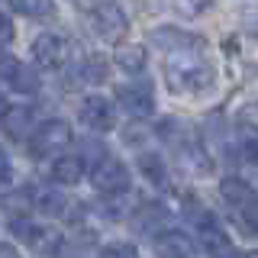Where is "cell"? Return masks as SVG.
Wrapping results in <instances>:
<instances>
[{
    "mask_svg": "<svg viewBox=\"0 0 258 258\" xmlns=\"http://www.w3.org/2000/svg\"><path fill=\"white\" fill-rule=\"evenodd\" d=\"M165 78L174 94H204L213 87V68L200 48L165 52Z\"/></svg>",
    "mask_w": 258,
    "mask_h": 258,
    "instance_id": "1",
    "label": "cell"
},
{
    "mask_svg": "<svg viewBox=\"0 0 258 258\" xmlns=\"http://www.w3.org/2000/svg\"><path fill=\"white\" fill-rule=\"evenodd\" d=\"M71 139H75V133H71V123H68V119H45V123H39L29 133L26 152H29V158L45 161V158L61 155V152L71 145Z\"/></svg>",
    "mask_w": 258,
    "mask_h": 258,
    "instance_id": "2",
    "label": "cell"
},
{
    "mask_svg": "<svg viewBox=\"0 0 258 258\" xmlns=\"http://www.w3.org/2000/svg\"><path fill=\"white\" fill-rule=\"evenodd\" d=\"M87 26H91V32L100 42L119 45L123 36L129 32V16L116 0H100V4L87 7Z\"/></svg>",
    "mask_w": 258,
    "mask_h": 258,
    "instance_id": "3",
    "label": "cell"
},
{
    "mask_svg": "<svg viewBox=\"0 0 258 258\" xmlns=\"http://www.w3.org/2000/svg\"><path fill=\"white\" fill-rule=\"evenodd\" d=\"M220 197L229 204V210L239 216V223L248 232L258 236V194L252 184H245L242 177H223L220 184Z\"/></svg>",
    "mask_w": 258,
    "mask_h": 258,
    "instance_id": "4",
    "label": "cell"
},
{
    "mask_svg": "<svg viewBox=\"0 0 258 258\" xmlns=\"http://www.w3.org/2000/svg\"><path fill=\"white\" fill-rule=\"evenodd\" d=\"M91 184H94L97 194H103V197H123V194H129L133 174H129V168H126L119 158L103 155V158L91 168Z\"/></svg>",
    "mask_w": 258,
    "mask_h": 258,
    "instance_id": "5",
    "label": "cell"
},
{
    "mask_svg": "<svg viewBox=\"0 0 258 258\" xmlns=\"http://www.w3.org/2000/svg\"><path fill=\"white\" fill-rule=\"evenodd\" d=\"M10 229H13L16 239H23V245H29L32 252H39V255H52L55 258V255L61 252V245H64V236H61L58 229H52V226H45V223L13 220Z\"/></svg>",
    "mask_w": 258,
    "mask_h": 258,
    "instance_id": "6",
    "label": "cell"
},
{
    "mask_svg": "<svg viewBox=\"0 0 258 258\" xmlns=\"http://www.w3.org/2000/svg\"><path fill=\"white\" fill-rule=\"evenodd\" d=\"M78 45H71V39H64L61 32H42L32 42V58L42 68H61V64L71 61Z\"/></svg>",
    "mask_w": 258,
    "mask_h": 258,
    "instance_id": "7",
    "label": "cell"
},
{
    "mask_svg": "<svg viewBox=\"0 0 258 258\" xmlns=\"http://www.w3.org/2000/svg\"><path fill=\"white\" fill-rule=\"evenodd\" d=\"M116 100L133 119H145L155 113V91L149 81H126L116 87Z\"/></svg>",
    "mask_w": 258,
    "mask_h": 258,
    "instance_id": "8",
    "label": "cell"
},
{
    "mask_svg": "<svg viewBox=\"0 0 258 258\" xmlns=\"http://www.w3.org/2000/svg\"><path fill=\"white\" fill-rule=\"evenodd\" d=\"M187 216L194 220V226H197L200 245H204L210 255H220V252H226V248H232V245H229V236H226L223 226H220V220H216V216L210 213L207 207H190Z\"/></svg>",
    "mask_w": 258,
    "mask_h": 258,
    "instance_id": "9",
    "label": "cell"
},
{
    "mask_svg": "<svg viewBox=\"0 0 258 258\" xmlns=\"http://www.w3.org/2000/svg\"><path fill=\"white\" fill-rule=\"evenodd\" d=\"M78 119L91 129V133H110V129L116 126V107H113L107 97L91 94V97H84V100H81Z\"/></svg>",
    "mask_w": 258,
    "mask_h": 258,
    "instance_id": "10",
    "label": "cell"
},
{
    "mask_svg": "<svg viewBox=\"0 0 258 258\" xmlns=\"http://www.w3.org/2000/svg\"><path fill=\"white\" fill-rule=\"evenodd\" d=\"M152 45L161 48V52H181V48H200V52H207L204 36H194L187 29H174V26L152 29Z\"/></svg>",
    "mask_w": 258,
    "mask_h": 258,
    "instance_id": "11",
    "label": "cell"
},
{
    "mask_svg": "<svg viewBox=\"0 0 258 258\" xmlns=\"http://www.w3.org/2000/svg\"><path fill=\"white\" fill-rule=\"evenodd\" d=\"M129 226H133L139 236H149L155 239L158 232L168 229V210L161 204H142L133 210V216H129Z\"/></svg>",
    "mask_w": 258,
    "mask_h": 258,
    "instance_id": "12",
    "label": "cell"
},
{
    "mask_svg": "<svg viewBox=\"0 0 258 258\" xmlns=\"http://www.w3.org/2000/svg\"><path fill=\"white\" fill-rule=\"evenodd\" d=\"M48 174H52V181L61 184V187L81 184V177H84V158H81V155H64V152H61V155H55Z\"/></svg>",
    "mask_w": 258,
    "mask_h": 258,
    "instance_id": "13",
    "label": "cell"
},
{
    "mask_svg": "<svg viewBox=\"0 0 258 258\" xmlns=\"http://www.w3.org/2000/svg\"><path fill=\"white\" fill-rule=\"evenodd\" d=\"M155 252L161 258H194V242L177 229H165L155 236Z\"/></svg>",
    "mask_w": 258,
    "mask_h": 258,
    "instance_id": "14",
    "label": "cell"
},
{
    "mask_svg": "<svg viewBox=\"0 0 258 258\" xmlns=\"http://www.w3.org/2000/svg\"><path fill=\"white\" fill-rule=\"evenodd\" d=\"M113 64L126 75H142L145 64H149V48L139 45V42H126V45H116V55H113Z\"/></svg>",
    "mask_w": 258,
    "mask_h": 258,
    "instance_id": "15",
    "label": "cell"
},
{
    "mask_svg": "<svg viewBox=\"0 0 258 258\" xmlns=\"http://www.w3.org/2000/svg\"><path fill=\"white\" fill-rule=\"evenodd\" d=\"M0 81H7L10 84V91L16 94H23V97H29V94H36L39 91V75H36V68H29V64H23V61H16L7 68V75L0 78Z\"/></svg>",
    "mask_w": 258,
    "mask_h": 258,
    "instance_id": "16",
    "label": "cell"
},
{
    "mask_svg": "<svg viewBox=\"0 0 258 258\" xmlns=\"http://www.w3.org/2000/svg\"><path fill=\"white\" fill-rule=\"evenodd\" d=\"M32 210L42 216H61L68 210V197L58 187H32Z\"/></svg>",
    "mask_w": 258,
    "mask_h": 258,
    "instance_id": "17",
    "label": "cell"
},
{
    "mask_svg": "<svg viewBox=\"0 0 258 258\" xmlns=\"http://www.w3.org/2000/svg\"><path fill=\"white\" fill-rule=\"evenodd\" d=\"M13 13L26 16V20H55V13H58V7H55V0H10Z\"/></svg>",
    "mask_w": 258,
    "mask_h": 258,
    "instance_id": "18",
    "label": "cell"
},
{
    "mask_svg": "<svg viewBox=\"0 0 258 258\" xmlns=\"http://www.w3.org/2000/svg\"><path fill=\"white\" fill-rule=\"evenodd\" d=\"M107 81V64L100 58H81V64L71 71L68 84H103Z\"/></svg>",
    "mask_w": 258,
    "mask_h": 258,
    "instance_id": "19",
    "label": "cell"
},
{
    "mask_svg": "<svg viewBox=\"0 0 258 258\" xmlns=\"http://www.w3.org/2000/svg\"><path fill=\"white\" fill-rule=\"evenodd\" d=\"M139 171L145 174V181H152L155 187H165L168 184V168L161 155H152V152H142L139 155Z\"/></svg>",
    "mask_w": 258,
    "mask_h": 258,
    "instance_id": "20",
    "label": "cell"
},
{
    "mask_svg": "<svg viewBox=\"0 0 258 258\" xmlns=\"http://www.w3.org/2000/svg\"><path fill=\"white\" fill-rule=\"evenodd\" d=\"M216 0H171V10L177 16H187V20H197V16H204L207 10H213Z\"/></svg>",
    "mask_w": 258,
    "mask_h": 258,
    "instance_id": "21",
    "label": "cell"
},
{
    "mask_svg": "<svg viewBox=\"0 0 258 258\" xmlns=\"http://www.w3.org/2000/svg\"><path fill=\"white\" fill-rule=\"evenodd\" d=\"M100 258H139V248L133 242H110L100 248Z\"/></svg>",
    "mask_w": 258,
    "mask_h": 258,
    "instance_id": "22",
    "label": "cell"
},
{
    "mask_svg": "<svg viewBox=\"0 0 258 258\" xmlns=\"http://www.w3.org/2000/svg\"><path fill=\"white\" fill-rule=\"evenodd\" d=\"M239 119H242V126H248V133H258V100H248L239 110Z\"/></svg>",
    "mask_w": 258,
    "mask_h": 258,
    "instance_id": "23",
    "label": "cell"
},
{
    "mask_svg": "<svg viewBox=\"0 0 258 258\" xmlns=\"http://www.w3.org/2000/svg\"><path fill=\"white\" fill-rule=\"evenodd\" d=\"M239 152H242V158H245V161H252V165H258V133L245 136V139L239 142Z\"/></svg>",
    "mask_w": 258,
    "mask_h": 258,
    "instance_id": "24",
    "label": "cell"
},
{
    "mask_svg": "<svg viewBox=\"0 0 258 258\" xmlns=\"http://www.w3.org/2000/svg\"><path fill=\"white\" fill-rule=\"evenodd\" d=\"M13 39V20L0 10V42H10Z\"/></svg>",
    "mask_w": 258,
    "mask_h": 258,
    "instance_id": "25",
    "label": "cell"
},
{
    "mask_svg": "<svg viewBox=\"0 0 258 258\" xmlns=\"http://www.w3.org/2000/svg\"><path fill=\"white\" fill-rule=\"evenodd\" d=\"M10 161H7V155H4V152H0V184H7V181H10Z\"/></svg>",
    "mask_w": 258,
    "mask_h": 258,
    "instance_id": "26",
    "label": "cell"
},
{
    "mask_svg": "<svg viewBox=\"0 0 258 258\" xmlns=\"http://www.w3.org/2000/svg\"><path fill=\"white\" fill-rule=\"evenodd\" d=\"M0 258H23V255L16 252V245H10V242H0Z\"/></svg>",
    "mask_w": 258,
    "mask_h": 258,
    "instance_id": "27",
    "label": "cell"
},
{
    "mask_svg": "<svg viewBox=\"0 0 258 258\" xmlns=\"http://www.w3.org/2000/svg\"><path fill=\"white\" fill-rule=\"evenodd\" d=\"M10 110H13V107H10V100H7V94L0 91V119H4V116H7Z\"/></svg>",
    "mask_w": 258,
    "mask_h": 258,
    "instance_id": "28",
    "label": "cell"
},
{
    "mask_svg": "<svg viewBox=\"0 0 258 258\" xmlns=\"http://www.w3.org/2000/svg\"><path fill=\"white\" fill-rule=\"evenodd\" d=\"M245 23L252 26V32H258V13H248V16H245Z\"/></svg>",
    "mask_w": 258,
    "mask_h": 258,
    "instance_id": "29",
    "label": "cell"
},
{
    "mask_svg": "<svg viewBox=\"0 0 258 258\" xmlns=\"http://www.w3.org/2000/svg\"><path fill=\"white\" fill-rule=\"evenodd\" d=\"M216 258H242V255H239V252H232V248H226V252H220Z\"/></svg>",
    "mask_w": 258,
    "mask_h": 258,
    "instance_id": "30",
    "label": "cell"
},
{
    "mask_svg": "<svg viewBox=\"0 0 258 258\" xmlns=\"http://www.w3.org/2000/svg\"><path fill=\"white\" fill-rule=\"evenodd\" d=\"M71 4H78V7H91L94 0H71Z\"/></svg>",
    "mask_w": 258,
    "mask_h": 258,
    "instance_id": "31",
    "label": "cell"
},
{
    "mask_svg": "<svg viewBox=\"0 0 258 258\" xmlns=\"http://www.w3.org/2000/svg\"><path fill=\"white\" fill-rule=\"evenodd\" d=\"M252 258H258V252H255V255H252Z\"/></svg>",
    "mask_w": 258,
    "mask_h": 258,
    "instance_id": "32",
    "label": "cell"
}]
</instances>
